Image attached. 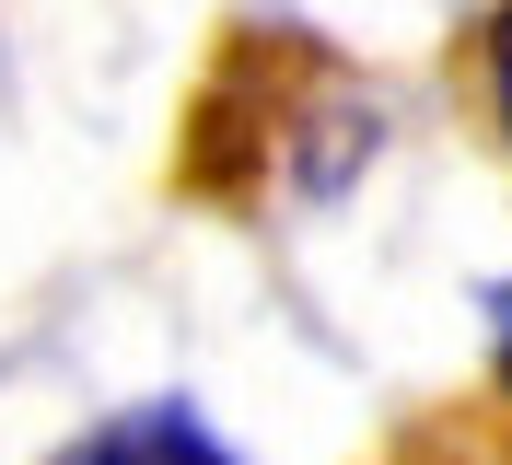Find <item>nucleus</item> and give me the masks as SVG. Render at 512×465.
<instances>
[{
	"instance_id": "3",
	"label": "nucleus",
	"mask_w": 512,
	"mask_h": 465,
	"mask_svg": "<svg viewBox=\"0 0 512 465\" xmlns=\"http://www.w3.org/2000/svg\"><path fill=\"white\" fill-rule=\"evenodd\" d=\"M489 372H501V396H512V291H489Z\"/></svg>"
},
{
	"instance_id": "2",
	"label": "nucleus",
	"mask_w": 512,
	"mask_h": 465,
	"mask_svg": "<svg viewBox=\"0 0 512 465\" xmlns=\"http://www.w3.org/2000/svg\"><path fill=\"white\" fill-rule=\"evenodd\" d=\"M489 105H501V128H512V0H501V24H489Z\"/></svg>"
},
{
	"instance_id": "1",
	"label": "nucleus",
	"mask_w": 512,
	"mask_h": 465,
	"mask_svg": "<svg viewBox=\"0 0 512 465\" xmlns=\"http://www.w3.org/2000/svg\"><path fill=\"white\" fill-rule=\"evenodd\" d=\"M59 465H233V454L210 442V419L187 396H152V407H128V419H105V431H82Z\"/></svg>"
}]
</instances>
